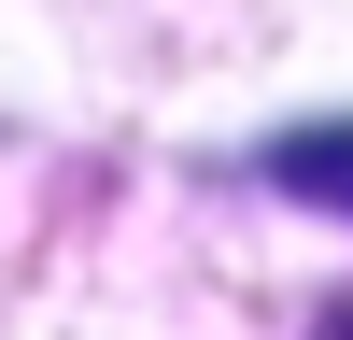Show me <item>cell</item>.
<instances>
[{
    "label": "cell",
    "instance_id": "obj_1",
    "mask_svg": "<svg viewBox=\"0 0 353 340\" xmlns=\"http://www.w3.org/2000/svg\"><path fill=\"white\" fill-rule=\"evenodd\" d=\"M269 185H297V198H325V213H353V128H297L269 156Z\"/></svg>",
    "mask_w": 353,
    "mask_h": 340
},
{
    "label": "cell",
    "instance_id": "obj_2",
    "mask_svg": "<svg viewBox=\"0 0 353 340\" xmlns=\"http://www.w3.org/2000/svg\"><path fill=\"white\" fill-rule=\"evenodd\" d=\"M325 340H353V312H339V326H325Z\"/></svg>",
    "mask_w": 353,
    "mask_h": 340
}]
</instances>
